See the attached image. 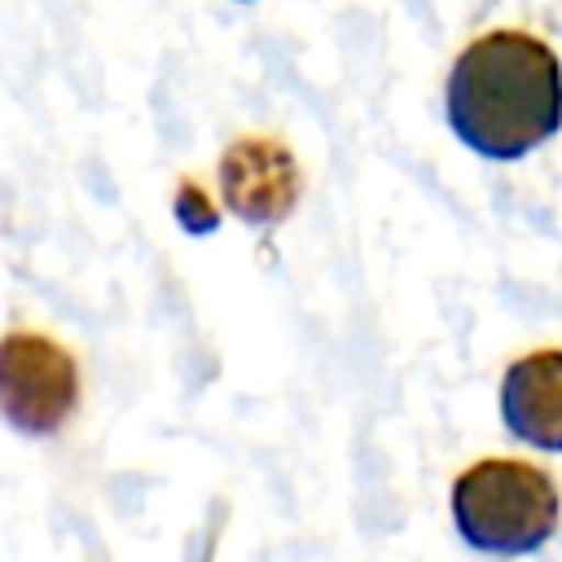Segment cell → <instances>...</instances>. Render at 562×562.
<instances>
[{
    "instance_id": "obj_1",
    "label": "cell",
    "mask_w": 562,
    "mask_h": 562,
    "mask_svg": "<svg viewBox=\"0 0 562 562\" xmlns=\"http://www.w3.org/2000/svg\"><path fill=\"white\" fill-rule=\"evenodd\" d=\"M452 136L496 162L522 158L562 127L558 53L527 31H487L470 40L443 83Z\"/></svg>"
},
{
    "instance_id": "obj_2",
    "label": "cell",
    "mask_w": 562,
    "mask_h": 562,
    "mask_svg": "<svg viewBox=\"0 0 562 562\" xmlns=\"http://www.w3.org/2000/svg\"><path fill=\"white\" fill-rule=\"evenodd\" d=\"M558 483L527 461L487 457L452 479V527L479 553H531L558 531Z\"/></svg>"
},
{
    "instance_id": "obj_3",
    "label": "cell",
    "mask_w": 562,
    "mask_h": 562,
    "mask_svg": "<svg viewBox=\"0 0 562 562\" xmlns=\"http://www.w3.org/2000/svg\"><path fill=\"white\" fill-rule=\"evenodd\" d=\"M79 408L75 356L35 329H9L0 338V417L18 435H57Z\"/></svg>"
},
{
    "instance_id": "obj_4",
    "label": "cell",
    "mask_w": 562,
    "mask_h": 562,
    "mask_svg": "<svg viewBox=\"0 0 562 562\" xmlns=\"http://www.w3.org/2000/svg\"><path fill=\"white\" fill-rule=\"evenodd\" d=\"M299 167L272 136H237L220 158L224 206L246 224H277L299 202Z\"/></svg>"
},
{
    "instance_id": "obj_5",
    "label": "cell",
    "mask_w": 562,
    "mask_h": 562,
    "mask_svg": "<svg viewBox=\"0 0 562 562\" xmlns=\"http://www.w3.org/2000/svg\"><path fill=\"white\" fill-rule=\"evenodd\" d=\"M501 422L514 439L562 452V351H531L505 369Z\"/></svg>"
},
{
    "instance_id": "obj_6",
    "label": "cell",
    "mask_w": 562,
    "mask_h": 562,
    "mask_svg": "<svg viewBox=\"0 0 562 562\" xmlns=\"http://www.w3.org/2000/svg\"><path fill=\"white\" fill-rule=\"evenodd\" d=\"M237 4H250V0H237Z\"/></svg>"
}]
</instances>
